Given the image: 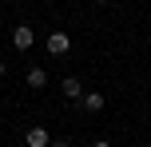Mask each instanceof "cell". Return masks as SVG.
<instances>
[{
  "instance_id": "cell-7",
  "label": "cell",
  "mask_w": 151,
  "mask_h": 147,
  "mask_svg": "<svg viewBox=\"0 0 151 147\" xmlns=\"http://www.w3.org/2000/svg\"><path fill=\"white\" fill-rule=\"evenodd\" d=\"M48 147H72V139H52Z\"/></svg>"
},
{
  "instance_id": "cell-1",
  "label": "cell",
  "mask_w": 151,
  "mask_h": 147,
  "mask_svg": "<svg viewBox=\"0 0 151 147\" xmlns=\"http://www.w3.org/2000/svg\"><path fill=\"white\" fill-rule=\"evenodd\" d=\"M48 52L52 56H68L72 52V36L68 32H52V36H48Z\"/></svg>"
},
{
  "instance_id": "cell-5",
  "label": "cell",
  "mask_w": 151,
  "mask_h": 147,
  "mask_svg": "<svg viewBox=\"0 0 151 147\" xmlns=\"http://www.w3.org/2000/svg\"><path fill=\"white\" fill-rule=\"evenodd\" d=\"M60 92L68 95V100H80V95H83V87H80V80H76V76H68V80L60 84Z\"/></svg>"
},
{
  "instance_id": "cell-8",
  "label": "cell",
  "mask_w": 151,
  "mask_h": 147,
  "mask_svg": "<svg viewBox=\"0 0 151 147\" xmlns=\"http://www.w3.org/2000/svg\"><path fill=\"white\" fill-rule=\"evenodd\" d=\"M91 147H111V143H107V139H99V143H91Z\"/></svg>"
},
{
  "instance_id": "cell-2",
  "label": "cell",
  "mask_w": 151,
  "mask_h": 147,
  "mask_svg": "<svg viewBox=\"0 0 151 147\" xmlns=\"http://www.w3.org/2000/svg\"><path fill=\"white\" fill-rule=\"evenodd\" d=\"M32 40H36V32H32L28 24H20V28H12V44L20 48V52H28V48H32Z\"/></svg>"
},
{
  "instance_id": "cell-3",
  "label": "cell",
  "mask_w": 151,
  "mask_h": 147,
  "mask_svg": "<svg viewBox=\"0 0 151 147\" xmlns=\"http://www.w3.org/2000/svg\"><path fill=\"white\" fill-rule=\"evenodd\" d=\"M24 143H28V147H48L52 135H48L44 127H28V131H24Z\"/></svg>"
},
{
  "instance_id": "cell-9",
  "label": "cell",
  "mask_w": 151,
  "mask_h": 147,
  "mask_svg": "<svg viewBox=\"0 0 151 147\" xmlns=\"http://www.w3.org/2000/svg\"><path fill=\"white\" fill-rule=\"evenodd\" d=\"M96 4H111V0H96Z\"/></svg>"
},
{
  "instance_id": "cell-4",
  "label": "cell",
  "mask_w": 151,
  "mask_h": 147,
  "mask_svg": "<svg viewBox=\"0 0 151 147\" xmlns=\"http://www.w3.org/2000/svg\"><path fill=\"white\" fill-rule=\"evenodd\" d=\"M80 103H83V111H104V95H96V92H88V95H80Z\"/></svg>"
},
{
  "instance_id": "cell-6",
  "label": "cell",
  "mask_w": 151,
  "mask_h": 147,
  "mask_svg": "<svg viewBox=\"0 0 151 147\" xmlns=\"http://www.w3.org/2000/svg\"><path fill=\"white\" fill-rule=\"evenodd\" d=\"M44 84H48V72H44V68H28V87H36V92H40Z\"/></svg>"
}]
</instances>
